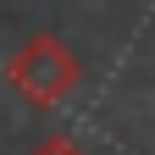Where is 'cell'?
<instances>
[{
	"mask_svg": "<svg viewBox=\"0 0 155 155\" xmlns=\"http://www.w3.org/2000/svg\"><path fill=\"white\" fill-rule=\"evenodd\" d=\"M6 72H11V83H17V94H22L28 105H61L78 89V55L61 39H50V33H33L28 45L11 55Z\"/></svg>",
	"mask_w": 155,
	"mask_h": 155,
	"instance_id": "1",
	"label": "cell"
},
{
	"mask_svg": "<svg viewBox=\"0 0 155 155\" xmlns=\"http://www.w3.org/2000/svg\"><path fill=\"white\" fill-rule=\"evenodd\" d=\"M28 155H83V150H78L72 139H61V133H55V139H39V144H33Z\"/></svg>",
	"mask_w": 155,
	"mask_h": 155,
	"instance_id": "2",
	"label": "cell"
}]
</instances>
